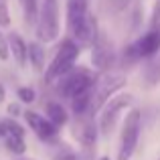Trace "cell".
I'll use <instances>...</instances> for the list:
<instances>
[{
  "label": "cell",
  "instance_id": "9a60e30c",
  "mask_svg": "<svg viewBox=\"0 0 160 160\" xmlns=\"http://www.w3.org/2000/svg\"><path fill=\"white\" fill-rule=\"evenodd\" d=\"M28 61H31L35 71L45 69V49L41 43H31L28 45Z\"/></svg>",
  "mask_w": 160,
  "mask_h": 160
},
{
  "label": "cell",
  "instance_id": "52a82bcc",
  "mask_svg": "<svg viewBox=\"0 0 160 160\" xmlns=\"http://www.w3.org/2000/svg\"><path fill=\"white\" fill-rule=\"evenodd\" d=\"M118 61V55L113 51L112 41L108 39L103 32H99V37L95 39V43L91 45V63L98 71L102 73H108Z\"/></svg>",
  "mask_w": 160,
  "mask_h": 160
},
{
  "label": "cell",
  "instance_id": "7c38bea8",
  "mask_svg": "<svg viewBox=\"0 0 160 160\" xmlns=\"http://www.w3.org/2000/svg\"><path fill=\"white\" fill-rule=\"evenodd\" d=\"M8 49H10L16 65L24 67V63L28 61V45L24 43L22 37L16 35V32H10V35H8Z\"/></svg>",
  "mask_w": 160,
  "mask_h": 160
},
{
  "label": "cell",
  "instance_id": "5bb4252c",
  "mask_svg": "<svg viewBox=\"0 0 160 160\" xmlns=\"http://www.w3.org/2000/svg\"><path fill=\"white\" fill-rule=\"evenodd\" d=\"M20 6H22L24 22H27L28 27L37 24V20H39V10H41L39 0H20Z\"/></svg>",
  "mask_w": 160,
  "mask_h": 160
},
{
  "label": "cell",
  "instance_id": "9c48e42d",
  "mask_svg": "<svg viewBox=\"0 0 160 160\" xmlns=\"http://www.w3.org/2000/svg\"><path fill=\"white\" fill-rule=\"evenodd\" d=\"M73 134H75V138H77V140L85 146V150H91L95 146V140H98V126L93 124L91 116L77 118Z\"/></svg>",
  "mask_w": 160,
  "mask_h": 160
},
{
  "label": "cell",
  "instance_id": "277c9868",
  "mask_svg": "<svg viewBox=\"0 0 160 160\" xmlns=\"http://www.w3.org/2000/svg\"><path fill=\"white\" fill-rule=\"evenodd\" d=\"M142 130V113L138 109L126 116L124 128H122V138H120V150H118V160H130L138 146V138H140Z\"/></svg>",
  "mask_w": 160,
  "mask_h": 160
},
{
  "label": "cell",
  "instance_id": "2e32d148",
  "mask_svg": "<svg viewBox=\"0 0 160 160\" xmlns=\"http://www.w3.org/2000/svg\"><path fill=\"white\" fill-rule=\"evenodd\" d=\"M10 136H22L24 138V130L22 126L18 124V122L10 120V118H6V120H0V138H10Z\"/></svg>",
  "mask_w": 160,
  "mask_h": 160
},
{
  "label": "cell",
  "instance_id": "4fadbf2b",
  "mask_svg": "<svg viewBox=\"0 0 160 160\" xmlns=\"http://www.w3.org/2000/svg\"><path fill=\"white\" fill-rule=\"evenodd\" d=\"M47 118H49V122H51L53 126H57V128L65 126L67 120H69V116H67V109L63 108L59 102H49V103H47Z\"/></svg>",
  "mask_w": 160,
  "mask_h": 160
},
{
  "label": "cell",
  "instance_id": "ba28073f",
  "mask_svg": "<svg viewBox=\"0 0 160 160\" xmlns=\"http://www.w3.org/2000/svg\"><path fill=\"white\" fill-rule=\"evenodd\" d=\"M24 120H27V124H28V128L32 130V132L37 134V136L41 138V140H45V142H51L57 138V134H59V128L57 126H53L51 122H49V118H45V116H41V113H37V112H24Z\"/></svg>",
  "mask_w": 160,
  "mask_h": 160
},
{
  "label": "cell",
  "instance_id": "4316f807",
  "mask_svg": "<svg viewBox=\"0 0 160 160\" xmlns=\"http://www.w3.org/2000/svg\"><path fill=\"white\" fill-rule=\"evenodd\" d=\"M18 160H27V158H18Z\"/></svg>",
  "mask_w": 160,
  "mask_h": 160
},
{
  "label": "cell",
  "instance_id": "d6986e66",
  "mask_svg": "<svg viewBox=\"0 0 160 160\" xmlns=\"http://www.w3.org/2000/svg\"><path fill=\"white\" fill-rule=\"evenodd\" d=\"M53 160H81V158H79V154L73 152L69 146L61 144L57 148V152H53Z\"/></svg>",
  "mask_w": 160,
  "mask_h": 160
},
{
  "label": "cell",
  "instance_id": "8fae6325",
  "mask_svg": "<svg viewBox=\"0 0 160 160\" xmlns=\"http://www.w3.org/2000/svg\"><path fill=\"white\" fill-rule=\"evenodd\" d=\"M87 14H89L87 0H67V28L71 35H75Z\"/></svg>",
  "mask_w": 160,
  "mask_h": 160
},
{
  "label": "cell",
  "instance_id": "7402d4cb",
  "mask_svg": "<svg viewBox=\"0 0 160 160\" xmlns=\"http://www.w3.org/2000/svg\"><path fill=\"white\" fill-rule=\"evenodd\" d=\"M0 27H10V10H8V0H0Z\"/></svg>",
  "mask_w": 160,
  "mask_h": 160
},
{
  "label": "cell",
  "instance_id": "5b68a950",
  "mask_svg": "<svg viewBox=\"0 0 160 160\" xmlns=\"http://www.w3.org/2000/svg\"><path fill=\"white\" fill-rule=\"evenodd\" d=\"M124 85H126V77L122 73L108 71V73L98 75V83H95V91H93V112H98L99 108L106 106L112 99V95Z\"/></svg>",
  "mask_w": 160,
  "mask_h": 160
},
{
  "label": "cell",
  "instance_id": "cb8c5ba5",
  "mask_svg": "<svg viewBox=\"0 0 160 160\" xmlns=\"http://www.w3.org/2000/svg\"><path fill=\"white\" fill-rule=\"evenodd\" d=\"M8 112H10V116H18V113H20L18 103H10V106H8Z\"/></svg>",
  "mask_w": 160,
  "mask_h": 160
},
{
  "label": "cell",
  "instance_id": "484cf974",
  "mask_svg": "<svg viewBox=\"0 0 160 160\" xmlns=\"http://www.w3.org/2000/svg\"><path fill=\"white\" fill-rule=\"evenodd\" d=\"M99 160H109V158H108V156H102V158H99Z\"/></svg>",
  "mask_w": 160,
  "mask_h": 160
},
{
  "label": "cell",
  "instance_id": "6da1fadb",
  "mask_svg": "<svg viewBox=\"0 0 160 160\" xmlns=\"http://www.w3.org/2000/svg\"><path fill=\"white\" fill-rule=\"evenodd\" d=\"M95 83H98V75L91 69H85V67H73L67 75H63L57 81V93L65 99H73L77 98L79 93L87 89H93Z\"/></svg>",
  "mask_w": 160,
  "mask_h": 160
},
{
  "label": "cell",
  "instance_id": "d4e9b609",
  "mask_svg": "<svg viewBox=\"0 0 160 160\" xmlns=\"http://www.w3.org/2000/svg\"><path fill=\"white\" fill-rule=\"evenodd\" d=\"M4 95H6V91H4V85L0 83V103L4 102Z\"/></svg>",
  "mask_w": 160,
  "mask_h": 160
},
{
  "label": "cell",
  "instance_id": "ffe728a7",
  "mask_svg": "<svg viewBox=\"0 0 160 160\" xmlns=\"http://www.w3.org/2000/svg\"><path fill=\"white\" fill-rule=\"evenodd\" d=\"M150 31L160 32V0H156L152 6V16H150Z\"/></svg>",
  "mask_w": 160,
  "mask_h": 160
},
{
  "label": "cell",
  "instance_id": "8992f818",
  "mask_svg": "<svg viewBox=\"0 0 160 160\" xmlns=\"http://www.w3.org/2000/svg\"><path fill=\"white\" fill-rule=\"evenodd\" d=\"M132 95L130 93H122V95H116V98H112L109 102L103 106L102 113H99V130H102V134H109L113 130V126L118 124V120H120V113L124 112L126 108L132 106Z\"/></svg>",
  "mask_w": 160,
  "mask_h": 160
},
{
  "label": "cell",
  "instance_id": "30bf717a",
  "mask_svg": "<svg viewBox=\"0 0 160 160\" xmlns=\"http://www.w3.org/2000/svg\"><path fill=\"white\" fill-rule=\"evenodd\" d=\"M132 51L136 53L138 59H150L160 51V32L148 31L142 35L136 43H132Z\"/></svg>",
  "mask_w": 160,
  "mask_h": 160
},
{
  "label": "cell",
  "instance_id": "603a6c76",
  "mask_svg": "<svg viewBox=\"0 0 160 160\" xmlns=\"http://www.w3.org/2000/svg\"><path fill=\"white\" fill-rule=\"evenodd\" d=\"M8 55H10V49H8V39H4V35L0 32V61H6Z\"/></svg>",
  "mask_w": 160,
  "mask_h": 160
},
{
  "label": "cell",
  "instance_id": "44dd1931",
  "mask_svg": "<svg viewBox=\"0 0 160 160\" xmlns=\"http://www.w3.org/2000/svg\"><path fill=\"white\" fill-rule=\"evenodd\" d=\"M16 95H18V99L22 103H32V102H35V98H37V93H35L32 87H18Z\"/></svg>",
  "mask_w": 160,
  "mask_h": 160
},
{
  "label": "cell",
  "instance_id": "3957f363",
  "mask_svg": "<svg viewBox=\"0 0 160 160\" xmlns=\"http://www.w3.org/2000/svg\"><path fill=\"white\" fill-rule=\"evenodd\" d=\"M37 37L43 43H53L59 37V2L43 0L37 20Z\"/></svg>",
  "mask_w": 160,
  "mask_h": 160
},
{
  "label": "cell",
  "instance_id": "e0dca14e",
  "mask_svg": "<svg viewBox=\"0 0 160 160\" xmlns=\"http://www.w3.org/2000/svg\"><path fill=\"white\" fill-rule=\"evenodd\" d=\"M144 77H146V83H148V85L160 83V59H154V61H150L148 65H146Z\"/></svg>",
  "mask_w": 160,
  "mask_h": 160
},
{
  "label": "cell",
  "instance_id": "ac0fdd59",
  "mask_svg": "<svg viewBox=\"0 0 160 160\" xmlns=\"http://www.w3.org/2000/svg\"><path fill=\"white\" fill-rule=\"evenodd\" d=\"M4 144H6V148L10 150L12 154H24V150H27L22 136H10V138L4 140Z\"/></svg>",
  "mask_w": 160,
  "mask_h": 160
},
{
  "label": "cell",
  "instance_id": "7a4b0ae2",
  "mask_svg": "<svg viewBox=\"0 0 160 160\" xmlns=\"http://www.w3.org/2000/svg\"><path fill=\"white\" fill-rule=\"evenodd\" d=\"M77 57H79V45L75 43L73 39H65L61 45H59V49H57V53H55L51 65L47 67L45 81H47V83L59 81L63 75H67L75 67Z\"/></svg>",
  "mask_w": 160,
  "mask_h": 160
},
{
  "label": "cell",
  "instance_id": "83f0119b",
  "mask_svg": "<svg viewBox=\"0 0 160 160\" xmlns=\"http://www.w3.org/2000/svg\"><path fill=\"white\" fill-rule=\"evenodd\" d=\"M158 160H160V158H158Z\"/></svg>",
  "mask_w": 160,
  "mask_h": 160
}]
</instances>
